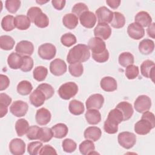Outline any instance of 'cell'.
Wrapping results in <instances>:
<instances>
[{
  "label": "cell",
  "instance_id": "cell-42",
  "mask_svg": "<svg viewBox=\"0 0 155 155\" xmlns=\"http://www.w3.org/2000/svg\"><path fill=\"white\" fill-rule=\"evenodd\" d=\"M36 88L41 90L44 94L46 100L51 98L54 93V90L53 88L51 85L48 84H46V83L41 84L38 86Z\"/></svg>",
  "mask_w": 155,
  "mask_h": 155
},
{
  "label": "cell",
  "instance_id": "cell-52",
  "mask_svg": "<svg viewBox=\"0 0 155 155\" xmlns=\"http://www.w3.org/2000/svg\"><path fill=\"white\" fill-rule=\"evenodd\" d=\"M42 12V10L40 8L38 7H32L28 10L27 13V16L30 20L31 22L34 23V21L36 18Z\"/></svg>",
  "mask_w": 155,
  "mask_h": 155
},
{
  "label": "cell",
  "instance_id": "cell-34",
  "mask_svg": "<svg viewBox=\"0 0 155 155\" xmlns=\"http://www.w3.org/2000/svg\"><path fill=\"white\" fill-rule=\"evenodd\" d=\"M125 24V18L123 14L118 12H113V17L111 22H110L111 25L115 28H120L124 26Z\"/></svg>",
  "mask_w": 155,
  "mask_h": 155
},
{
  "label": "cell",
  "instance_id": "cell-43",
  "mask_svg": "<svg viewBox=\"0 0 155 155\" xmlns=\"http://www.w3.org/2000/svg\"><path fill=\"white\" fill-rule=\"evenodd\" d=\"M61 42L64 46L69 47L76 44V38L73 34L71 33H67L64 34L61 36Z\"/></svg>",
  "mask_w": 155,
  "mask_h": 155
},
{
  "label": "cell",
  "instance_id": "cell-60",
  "mask_svg": "<svg viewBox=\"0 0 155 155\" xmlns=\"http://www.w3.org/2000/svg\"><path fill=\"white\" fill-rule=\"evenodd\" d=\"M48 2V1H36V2L37 3H38V4H41V5H42V4H44V3H46V2Z\"/></svg>",
  "mask_w": 155,
  "mask_h": 155
},
{
  "label": "cell",
  "instance_id": "cell-22",
  "mask_svg": "<svg viewBox=\"0 0 155 155\" xmlns=\"http://www.w3.org/2000/svg\"><path fill=\"white\" fill-rule=\"evenodd\" d=\"M102 135L101 130L97 127H89L87 128L84 133V137L86 139L92 140L93 142H96L98 140Z\"/></svg>",
  "mask_w": 155,
  "mask_h": 155
},
{
  "label": "cell",
  "instance_id": "cell-26",
  "mask_svg": "<svg viewBox=\"0 0 155 155\" xmlns=\"http://www.w3.org/2000/svg\"><path fill=\"white\" fill-rule=\"evenodd\" d=\"M87 122L90 125H96L101 120V114L98 110L89 109L85 114Z\"/></svg>",
  "mask_w": 155,
  "mask_h": 155
},
{
  "label": "cell",
  "instance_id": "cell-11",
  "mask_svg": "<svg viewBox=\"0 0 155 155\" xmlns=\"http://www.w3.org/2000/svg\"><path fill=\"white\" fill-rule=\"evenodd\" d=\"M104 98L101 94H93L91 95L86 101L85 105L87 110L96 109L99 110L103 106Z\"/></svg>",
  "mask_w": 155,
  "mask_h": 155
},
{
  "label": "cell",
  "instance_id": "cell-51",
  "mask_svg": "<svg viewBox=\"0 0 155 155\" xmlns=\"http://www.w3.org/2000/svg\"><path fill=\"white\" fill-rule=\"evenodd\" d=\"M92 58L97 62L104 63L107 61L109 58L108 51L107 49H106L103 52L100 53H97V54L92 53Z\"/></svg>",
  "mask_w": 155,
  "mask_h": 155
},
{
  "label": "cell",
  "instance_id": "cell-53",
  "mask_svg": "<svg viewBox=\"0 0 155 155\" xmlns=\"http://www.w3.org/2000/svg\"><path fill=\"white\" fill-rule=\"evenodd\" d=\"M40 127L37 125H32L29 127L27 133V137L29 140H37Z\"/></svg>",
  "mask_w": 155,
  "mask_h": 155
},
{
  "label": "cell",
  "instance_id": "cell-33",
  "mask_svg": "<svg viewBox=\"0 0 155 155\" xmlns=\"http://www.w3.org/2000/svg\"><path fill=\"white\" fill-rule=\"evenodd\" d=\"M95 146L92 140L86 139L82 142L79 147V150L81 153L83 155L91 154L93 153V151H94Z\"/></svg>",
  "mask_w": 155,
  "mask_h": 155
},
{
  "label": "cell",
  "instance_id": "cell-36",
  "mask_svg": "<svg viewBox=\"0 0 155 155\" xmlns=\"http://www.w3.org/2000/svg\"><path fill=\"white\" fill-rule=\"evenodd\" d=\"M15 44L12 37L8 35H2L0 37V47L4 50H12Z\"/></svg>",
  "mask_w": 155,
  "mask_h": 155
},
{
  "label": "cell",
  "instance_id": "cell-3",
  "mask_svg": "<svg viewBox=\"0 0 155 155\" xmlns=\"http://www.w3.org/2000/svg\"><path fill=\"white\" fill-rule=\"evenodd\" d=\"M122 121H124V117L121 111L116 108L111 110L104 122V131L108 134L116 133L118 131V125Z\"/></svg>",
  "mask_w": 155,
  "mask_h": 155
},
{
  "label": "cell",
  "instance_id": "cell-20",
  "mask_svg": "<svg viewBox=\"0 0 155 155\" xmlns=\"http://www.w3.org/2000/svg\"><path fill=\"white\" fill-rule=\"evenodd\" d=\"M100 86L102 90L107 92H112L117 90V84L116 79L111 76L103 78L100 82Z\"/></svg>",
  "mask_w": 155,
  "mask_h": 155
},
{
  "label": "cell",
  "instance_id": "cell-13",
  "mask_svg": "<svg viewBox=\"0 0 155 155\" xmlns=\"http://www.w3.org/2000/svg\"><path fill=\"white\" fill-rule=\"evenodd\" d=\"M88 47L92 51V53L94 54L102 53L107 49L105 42L102 39L97 37L92 38L89 40Z\"/></svg>",
  "mask_w": 155,
  "mask_h": 155
},
{
  "label": "cell",
  "instance_id": "cell-10",
  "mask_svg": "<svg viewBox=\"0 0 155 155\" xmlns=\"http://www.w3.org/2000/svg\"><path fill=\"white\" fill-rule=\"evenodd\" d=\"M67 68L66 63L61 59H55L50 64V72L56 76L63 75L67 71Z\"/></svg>",
  "mask_w": 155,
  "mask_h": 155
},
{
  "label": "cell",
  "instance_id": "cell-40",
  "mask_svg": "<svg viewBox=\"0 0 155 155\" xmlns=\"http://www.w3.org/2000/svg\"><path fill=\"white\" fill-rule=\"evenodd\" d=\"M48 74V70L44 66L36 67L33 72V78L37 81L41 82L45 80Z\"/></svg>",
  "mask_w": 155,
  "mask_h": 155
},
{
  "label": "cell",
  "instance_id": "cell-12",
  "mask_svg": "<svg viewBox=\"0 0 155 155\" xmlns=\"http://www.w3.org/2000/svg\"><path fill=\"white\" fill-rule=\"evenodd\" d=\"M15 51L21 56H31L34 51V45L28 41H21L16 47Z\"/></svg>",
  "mask_w": 155,
  "mask_h": 155
},
{
  "label": "cell",
  "instance_id": "cell-37",
  "mask_svg": "<svg viewBox=\"0 0 155 155\" xmlns=\"http://www.w3.org/2000/svg\"><path fill=\"white\" fill-rule=\"evenodd\" d=\"M119 63L124 67H127L130 65H132L134 63V58L133 55L130 52H123L119 56Z\"/></svg>",
  "mask_w": 155,
  "mask_h": 155
},
{
  "label": "cell",
  "instance_id": "cell-49",
  "mask_svg": "<svg viewBox=\"0 0 155 155\" xmlns=\"http://www.w3.org/2000/svg\"><path fill=\"white\" fill-rule=\"evenodd\" d=\"M22 64L21 67V71L28 72L31 70L33 67V60L30 56H22Z\"/></svg>",
  "mask_w": 155,
  "mask_h": 155
},
{
  "label": "cell",
  "instance_id": "cell-8",
  "mask_svg": "<svg viewBox=\"0 0 155 155\" xmlns=\"http://www.w3.org/2000/svg\"><path fill=\"white\" fill-rule=\"evenodd\" d=\"M28 109V104L22 101H16L10 107V111L15 116L21 117L24 116Z\"/></svg>",
  "mask_w": 155,
  "mask_h": 155
},
{
  "label": "cell",
  "instance_id": "cell-17",
  "mask_svg": "<svg viewBox=\"0 0 155 155\" xmlns=\"http://www.w3.org/2000/svg\"><path fill=\"white\" fill-rule=\"evenodd\" d=\"M111 34V28L107 24H98L94 29L95 37L102 40L108 39Z\"/></svg>",
  "mask_w": 155,
  "mask_h": 155
},
{
  "label": "cell",
  "instance_id": "cell-32",
  "mask_svg": "<svg viewBox=\"0 0 155 155\" xmlns=\"http://www.w3.org/2000/svg\"><path fill=\"white\" fill-rule=\"evenodd\" d=\"M28 121L25 119H18L15 124V130L18 136H22L26 134L29 129Z\"/></svg>",
  "mask_w": 155,
  "mask_h": 155
},
{
  "label": "cell",
  "instance_id": "cell-18",
  "mask_svg": "<svg viewBox=\"0 0 155 155\" xmlns=\"http://www.w3.org/2000/svg\"><path fill=\"white\" fill-rule=\"evenodd\" d=\"M79 21L82 25L84 27L91 28L96 24V17L92 12L87 11L79 16Z\"/></svg>",
  "mask_w": 155,
  "mask_h": 155
},
{
  "label": "cell",
  "instance_id": "cell-2",
  "mask_svg": "<svg viewBox=\"0 0 155 155\" xmlns=\"http://www.w3.org/2000/svg\"><path fill=\"white\" fill-rule=\"evenodd\" d=\"M155 127V118L153 113L147 111L143 113L141 119L134 125V131L139 135H145Z\"/></svg>",
  "mask_w": 155,
  "mask_h": 155
},
{
  "label": "cell",
  "instance_id": "cell-35",
  "mask_svg": "<svg viewBox=\"0 0 155 155\" xmlns=\"http://www.w3.org/2000/svg\"><path fill=\"white\" fill-rule=\"evenodd\" d=\"M53 137V133L51 128L48 127H40L38 136V139L43 142H49Z\"/></svg>",
  "mask_w": 155,
  "mask_h": 155
},
{
  "label": "cell",
  "instance_id": "cell-47",
  "mask_svg": "<svg viewBox=\"0 0 155 155\" xmlns=\"http://www.w3.org/2000/svg\"><path fill=\"white\" fill-rule=\"evenodd\" d=\"M6 9L12 13H15L21 6V1L19 0H7L5 2Z\"/></svg>",
  "mask_w": 155,
  "mask_h": 155
},
{
  "label": "cell",
  "instance_id": "cell-48",
  "mask_svg": "<svg viewBox=\"0 0 155 155\" xmlns=\"http://www.w3.org/2000/svg\"><path fill=\"white\" fill-rule=\"evenodd\" d=\"M42 147V143L39 141L31 142L28 144L27 151L31 155L38 154Z\"/></svg>",
  "mask_w": 155,
  "mask_h": 155
},
{
  "label": "cell",
  "instance_id": "cell-45",
  "mask_svg": "<svg viewBox=\"0 0 155 155\" xmlns=\"http://www.w3.org/2000/svg\"><path fill=\"white\" fill-rule=\"evenodd\" d=\"M139 73V67L133 64L130 65L126 67L125 76L128 79H134L137 77Z\"/></svg>",
  "mask_w": 155,
  "mask_h": 155
},
{
  "label": "cell",
  "instance_id": "cell-25",
  "mask_svg": "<svg viewBox=\"0 0 155 155\" xmlns=\"http://www.w3.org/2000/svg\"><path fill=\"white\" fill-rule=\"evenodd\" d=\"M22 56L18 53H11L7 58V63L10 68L14 70L21 68L22 64Z\"/></svg>",
  "mask_w": 155,
  "mask_h": 155
},
{
  "label": "cell",
  "instance_id": "cell-6",
  "mask_svg": "<svg viewBox=\"0 0 155 155\" xmlns=\"http://www.w3.org/2000/svg\"><path fill=\"white\" fill-rule=\"evenodd\" d=\"M38 54L43 59L50 60L53 59L56 53V47L50 43H45L39 47Z\"/></svg>",
  "mask_w": 155,
  "mask_h": 155
},
{
  "label": "cell",
  "instance_id": "cell-54",
  "mask_svg": "<svg viewBox=\"0 0 155 155\" xmlns=\"http://www.w3.org/2000/svg\"><path fill=\"white\" fill-rule=\"evenodd\" d=\"M12 98L5 93H0V106L8 107L12 102Z\"/></svg>",
  "mask_w": 155,
  "mask_h": 155
},
{
  "label": "cell",
  "instance_id": "cell-39",
  "mask_svg": "<svg viewBox=\"0 0 155 155\" xmlns=\"http://www.w3.org/2000/svg\"><path fill=\"white\" fill-rule=\"evenodd\" d=\"M1 27L6 31L13 30L15 28V17L12 15H7L4 16L1 21Z\"/></svg>",
  "mask_w": 155,
  "mask_h": 155
},
{
  "label": "cell",
  "instance_id": "cell-14",
  "mask_svg": "<svg viewBox=\"0 0 155 155\" xmlns=\"http://www.w3.org/2000/svg\"><path fill=\"white\" fill-rule=\"evenodd\" d=\"M127 33L131 38L139 40L144 36L145 30L142 26L136 22H133L128 26Z\"/></svg>",
  "mask_w": 155,
  "mask_h": 155
},
{
  "label": "cell",
  "instance_id": "cell-38",
  "mask_svg": "<svg viewBox=\"0 0 155 155\" xmlns=\"http://www.w3.org/2000/svg\"><path fill=\"white\" fill-rule=\"evenodd\" d=\"M33 90L31 84L28 81H22L17 85L18 93L22 96L29 94Z\"/></svg>",
  "mask_w": 155,
  "mask_h": 155
},
{
  "label": "cell",
  "instance_id": "cell-41",
  "mask_svg": "<svg viewBox=\"0 0 155 155\" xmlns=\"http://www.w3.org/2000/svg\"><path fill=\"white\" fill-rule=\"evenodd\" d=\"M68 70L71 76L78 78L83 74L84 68L81 63H74L69 65Z\"/></svg>",
  "mask_w": 155,
  "mask_h": 155
},
{
  "label": "cell",
  "instance_id": "cell-44",
  "mask_svg": "<svg viewBox=\"0 0 155 155\" xmlns=\"http://www.w3.org/2000/svg\"><path fill=\"white\" fill-rule=\"evenodd\" d=\"M34 24L39 28H45L49 24V19L45 13L42 12L36 18Z\"/></svg>",
  "mask_w": 155,
  "mask_h": 155
},
{
  "label": "cell",
  "instance_id": "cell-58",
  "mask_svg": "<svg viewBox=\"0 0 155 155\" xmlns=\"http://www.w3.org/2000/svg\"><path fill=\"white\" fill-rule=\"evenodd\" d=\"M107 5L113 9H116L120 5V1L119 0H107L106 1Z\"/></svg>",
  "mask_w": 155,
  "mask_h": 155
},
{
  "label": "cell",
  "instance_id": "cell-1",
  "mask_svg": "<svg viewBox=\"0 0 155 155\" xmlns=\"http://www.w3.org/2000/svg\"><path fill=\"white\" fill-rule=\"evenodd\" d=\"M90 57V52L88 45L79 44L70 50L67 57V61L70 64L81 63L88 61Z\"/></svg>",
  "mask_w": 155,
  "mask_h": 155
},
{
  "label": "cell",
  "instance_id": "cell-19",
  "mask_svg": "<svg viewBox=\"0 0 155 155\" xmlns=\"http://www.w3.org/2000/svg\"><path fill=\"white\" fill-rule=\"evenodd\" d=\"M51 117V115L48 110L45 108H41L36 111L35 119L39 125H45L50 122Z\"/></svg>",
  "mask_w": 155,
  "mask_h": 155
},
{
  "label": "cell",
  "instance_id": "cell-46",
  "mask_svg": "<svg viewBox=\"0 0 155 155\" xmlns=\"http://www.w3.org/2000/svg\"><path fill=\"white\" fill-rule=\"evenodd\" d=\"M62 146L63 150L66 153L74 152L77 147L76 143L71 139H65L62 141Z\"/></svg>",
  "mask_w": 155,
  "mask_h": 155
},
{
  "label": "cell",
  "instance_id": "cell-5",
  "mask_svg": "<svg viewBox=\"0 0 155 155\" xmlns=\"http://www.w3.org/2000/svg\"><path fill=\"white\" fill-rule=\"evenodd\" d=\"M117 140L119 145L125 149H130L136 142V135L131 132L124 131L118 134Z\"/></svg>",
  "mask_w": 155,
  "mask_h": 155
},
{
  "label": "cell",
  "instance_id": "cell-24",
  "mask_svg": "<svg viewBox=\"0 0 155 155\" xmlns=\"http://www.w3.org/2000/svg\"><path fill=\"white\" fill-rule=\"evenodd\" d=\"M134 22L142 27H148L152 23V18L148 13L145 11L138 12L134 17Z\"/></svg>",
  "mask_w": 155,
  "mask_h": 155
},
{
  "label": "cell",
  "instance_id": "cell-7",
  "mask_svg": "<svg viewBox=\"0 0 155 155\" xmlns=\"http://www.w3.org/2000/svg\"><path fill=\"white\" fill-rule=\"evenodd\" d=\"M151 107V99L147 95H140L135 100L134 107L136 111L143 113L148 111Z\"/></svg>",
  "mask_w": 155,
  "mask_h": 155
},
{
  "label": "cell",
  "instance_id": "cell-28",
  "mask_svg": "<svg viewBox=\"0 0 155 155\" xmlns=\"http://www.w3.org/2000/svg\"><path fill=\"white\" fill-rule=\"evenodd\" d=\"M31 21L27 16L19 15L15 18V25L18 30H25L30 27Z\"/></svg>",
  "mask_w": 155,
  "mask_h": 155
},
{
  "label": "cell",
  "instance_id": "cell-31",
  "mask_svg": "<svg viewBox=\"0 0 155 155\" xmlns=\"http://www.w3.org/2000/svg\"><path fill=\"white\" fill-rule=\"evenodd\" d=\"M68 109L71 114L76 116L82 114L85 110L83 103L76 99H73L70 102Z\"/></svg>",
  "mask_w": 155,
  "mask_h": 155
},
{
  "label": "cell",
  "instance_id": "cell-50",
  "mask_svg": "<svg viewBox=\"0 0 155 155\" xmlns=\"http://www.w3.org/2000/svg\"><path fill=\"white\" fill-rule=\"evenodd\" d=\"M88 11V7L82 2H78L72 8V13L75 15L76 16H80L85 12Z\"/></svg>",
  "mask_w": 155,
  "mask_h": 155
},
{
  "label": "cell",
  "instance_id": "cell-30",
  "mask_svg": "<svg viewBox=\"0 0 155 155\" xmlns=\"http://www.w3.org/2000/svg\"><path fill=\"white\" fill-rule=\"evenodd\" d=\"M62 22L68 29H74L78 24V18L73 13H67L63 17Z\"/></svg>",
  "mask_w": 155,
  "mask_h": 155
},
{
  "label": "cell",
  "instance_id": "cell-15",
  "mask_svg": "<svg viewBox=\"0 0 155 155\" xmlns=\"http://www.w3.org/2000/svg\"><path fill=\"white\" fill-rule=\"evenodd\" d=\"M9 150L14 155H22L25 152V143L21 139H13L9 143Z\"/></svg>",
  "mask_w": 155,
  "mask_h": 155
},
{
  "label": "cell",
  "instance_id": "cell-27",
  "mask_svg": "<svg viewBox=\"0 0 155 155\" xmlns=\"http://www.w3.org/2000/svg\"><path fill=\"white\" fill-rule=\"evenodd\" d=\"M154 48V42L149 39L142 40L139 44V50L140 53L144 55L151 54Z\"/></svg>",
  "mask_w": 155,
  "mask_h": 155
},
{
  "label": "cell",
  "instance_id": "cell-55",
  "mask_svg": "<svg viewBox=\"0 0 155 155\" xmlns=\"http://www.w3.org/2000/svg\"><path fill=\"white\" fill-rule=\"evenodd\" d=\"M10 84L9 78L4 74L0 75V91H3L7 88Z\"/></svg>",
  "mask_w": 155,
  "mask_h": 155
},
{
  "label": "cell",
  "instance_id": "cell-16",
  "mask_svg": "<svg viewBox=\"0 0 155 155\" xmlns=\"http://www.w3.org/2000/svg\"><path fill=\"white\" fill-rule=\"evenodd\" d=\"M154 62L151 60L144 61L140 65V73L147 78H150L154 82Z\"/></svg>",
  "mask_w": 155,
  "mask_h": 155
},
{
  "label": "cell",
  "instance_id": "cell-21",
  "mask_svg": "<svg viewBox=\"0 0 155 155\" xmlns=\"http://www.w3.org/2000/svg\"><path fill=\"white\" fill-rule=\"evenodd\" d=\"M46 100L44 94L39 90H35L30 95V102L35 107H39L44 104Z\"/></svg>",
  "mask_w": 155,
  "mask_h": 155
},
{
  "label": "cell",
  "instance_id": "cell-23",
  "mask_svg": "<svg viewBox=\"0 0 155 155\" xmlns=\"http://www.w3.org/2000/svg\"><path fill=\"white\" fill-rule=\"evenodd\" d=\"M116 108L121 111L124 117V121L130 119L133 114L134 111L133 107L131 104L128 102H121L116 105Z\"/></svg>",
  "mask_w": 155,
  "mask_h": 155
},
{
  "label": "cell",
  "instance_id": "cell-4",
  "mask_svg": "<svg viewBox=\"0 0 155 155\" xmlns=\"http://www.w3.org/2000/svg\"><path fill=\"white\" fill-rule=\"evenodd\" d=\"M78 92V85L73 82H68L60 86L58 90V94L61 98L64 100H68L74 97Z\"/></svg>",
  "mask_w": 155,
  "mask_h": 155
},
{
  "label": "cell",
  "instance_id": "cell-29",
  "mask_svg": "<svg viewBox=\"0 0 155 155\" xmlns=\"http://www.w3.org/2000/svg\"><path fill=\"white\" fill-rule=\"evenodd\" d=\"M51 129L53 133V137L58 139H62L65 137L68 131L67 126L63 123L57 124L53 126Z\"/></svg>",
  "mask_w": 155,
  "mask_h": 155
},
{
  "label": "cell",
  "instance_id": "cell-9",
  "mask_svg": "<svg viewBox=\"0 0 155 155\" xmlns=\"http://www.w3.org/2000/svg\"><path fill=\"white\" fill-rule=\"evenodd\" d=\"M96 16L98 24H107L110 23L113 19V12L109 10L105 6L101 7L96 10Z\"/></svg>",
  "mask_w": 155,
  "mask_h": 155
},
{
  "label": "cell",
  "instance_id": "cell-57",
  "mask_svg": "<svg viewBox=\"0 0 155 155\" xmlns=\"http://www.w3.org/2000/svg\"><path fill=\"white\" fill-rule=\"evenodd\" d=\"M51 3L55 9L58 10H61L65 7L66 1L65 0H53Z\"/></svg>",
  "mask_w": 155,
  "mask_h": 155
},
{
  "label": "cell",
  "instance_id": "cell-56",
  "mask_svg": "<svg viewBox=\"0 0 155 155\" xmlns=\"http://www.w3.org/2000/svg\"><path fill=\"white\" fill-rule=\"evenodd\" d=\"M39 154H57L55 149L49 145H45L41 148Z\"/></svg>",
  "mask_w": 155,
  "mask_h": 155
},
{
  "label": "cell",
  "instance_id": "cell-59",
  "mask_svg": "<svg viewBox=\"0 0 155 155\" xmlns=\"http://www.w3.org/2000/svg\"><path fill=\"white\" fill-rule=\"evenodd\" d=\"M155 24L154 22L151 23L147 29V32L148 33V35L154 39L155 38Z\"/></svg>",
  "mask_w": 155,
  "mask_h": 155
}]
</instances>
